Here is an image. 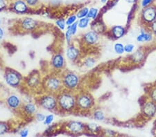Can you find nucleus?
Wrapping results in <instances>:
<instances>
[{
    "mask_svg": "<svg viewBox=\"0 0 156 137\" xmlns=\"http://www.w3.org/2000/svg\"><path fill=\"white\" fill-rule=\"evenodd\" d=\"M57 101L58 108L65 111L73 110L76 105V97L67 89L57 96Z\"/></svg>",
    "mask_w": 156,
    "mask_h": 137,
    "instance_id": "obj_1",
    "label": "nucleus"
},
{
    "mask_svg": "<svg viewBox=\"0 0 156 137\" xmlns=\"http://www.w3.org/2000/svg\"><path fill=\"white\" fill-rule=\"evenodd\" d=\"M92 100L87 94H81L76 97V105L81 109H87L92 105Z\"/></svg>",
    "mask_w": 156,
    "mask_h": 137,
    "instance_id": "obj_8",
    "label": "nucleus"
},
{
    "mask_svg": "<svg viewBox=\"0 0 156 137\" xmlns=\"http://www.w3.org/2000/svg\"><path fill=\"white\" fill-rule=\"evenodd\" d=\"M9 130L8 125L5 123H0V135L6 133Z\"/></svg>",
    "mask_w": 156,
    "mask_h": 137,
    "instance_id": "obj_30",
    "label": "nucleus"
},
{
    "mask_svg": "<svg viewBox=\"0 0 156 137\" xmlns=\"http://www.w3.org/2000/svg\"><path fill=\"white\" fill-rule=\"evenodd\" d=\"M12 11L17 14H24L29 11V6L24 0H12Z\"/></svg>",
    "mask_w": 156,
    "mask_h": 137,
    "instance_id": "obj_7",
    "label": "nucleus"
},
{
    "mask_svg": "<svg viewBox=\"0 0 156 137\" xmlns=\"http://www.w3.org/2000/svg\"><path fill=\"white\" fill-rule=\"evenodd\" d=\"M24 1L26 2L27 5L31 8L36 7L39 4V0H24Z\"/></svg>",
    "mask_w": 156,
    "mask_h": 137,
    "instance_id": "obj_32",
    "label": "nucleus"
},
{
    "mask_svg": "<svg viewBox=\"0 0 156 137\" xmlns=\"http://www.w3.org/2000/svg\"><path fill=\"white\" fill-rule=\"evenodd\" d=\"M95 63V60L93 58H87L85 60L84 64L85 66H86L88 68L90 67H92V66H94V64Z\"/></svg>",
    "mask_w": 156,
    "mask_h": 137,
    "instance_id": "obj_33",
    "label": "nucleus"
},
{
    "mask_svg": "<svg viewBox=\"0 0 156 137\" xmlns=\"http://www.w3.org/2000/svg\"><path fill=\"white\" fill-rule=\"evenodd\" d=\"M94 118L97 121H103L105 118L104 112L101 110H97L94 113Z\"/></svg>",
    "mask_w": 156,
    "mask_h": 137,
    "instance_id": "obj_28",
    "label": "nucleus"
},
{
    "mask_svg": "<svg viewBox=\"0 0 156 137\" xmlns=\"http://www.w3.org/2000/svg\"><path fill=\"white\" fill-rule=\"evenodd\" d=\"M65 64V58L60 53L55 54L51 60V64L53 67L56 69H61L64 67Z\"/></svg>",
    "mask_w": 156,
    "mask_h": 137,
    "instance_id": "obj_12",
    "label": "nucleus"
},
{
    "mask_svg": "<svg viewBox=\"0 0 156 137\" xmlns=\"http://www.w3.org/2000/svg\"><path fill=\"white\" fill-rule=\"evenodd\" d=\"M142 19L147 23H152L156 19V7L150 5L144 8L142 12Z\"/></svg>",
    "mask_w": 156,
    "mask_h": 137,
    "instance_id": "obj_6",
    "label": "nucleus"
},
{
    "mask_svg": "<svg viewBox=\"0 0 156 137\" xmlns=\"http://www.w3.org/2000/svg\"><path fill=\"white\" fill-rule=\"evenodd\" d=\"M88 11H89V9H88L87 7H83V8L80 9L79 11L77 12L76 16L79 19L87 17Z\"/></svg>",
    "mask_w": 156,
    "mask_h": 137,
    "instance_id": "obj_24",
    "label": "nucleus"
},
{
    "mask_svg": "<svg viewBox=\"0 0 156 137\" xmlns=\"http://www.w3.org/2000/svg\"><path fill=\"white\" fill-rule=\"evenodd\" d=\"M6 83L12 87H18L22 82V76L13 69L8 71L5 75Z\"/></svg>",
    "mask_w": 156,
    "mask_h": 137,
    "instance_id": "obj_5",
    "label": "nucleus"
},
{
    "mask_svg": "<svg viewBox=\"0 0 156 137\" xmlns=\"http://www.w3.org/2000/svg\"><path fill=\"white\" fill-rule=\"evenodd\" d=\"M154 0H142L141 1V6L142 7L143 9L146 8L150 5H151Z\"/></svg>",
    "mask_w": 156,
    "mask_h": 137,
    "instance_id": "obj_34",
    "label": "nucleus"
},
{
    "mask_svg": "<svg viewBox=\"0 0 156 137\" xmlns=\"http://www.w3.org/2000/svg\"><path fill=\"white\" fill-rule=\"evenodd\" d=\"M137 41L139 42H150L152 39V36L146 32H141V33L137 37Z\"/></svg>",
    "mask_w": 156,
    "mask_h": 137,
    "instance_id": "obj_19",
    "label": "nucleus"
},
{
    "mask_svg": "<svg viewBox=\"0 0 156 137\" xmlns=\"http://www.w3.org/2000/svg\"><path fill=\"white\" fill-rule=\"evenodd\" d=\"M151 100L153 102L156 103V87L151 92Z\"/></svg>",
    "mask_w": 156,
    "mask_h": 137,
    "instance_id": "obj_38",
    "label": "nucleus"
},
{
    "mask_svg": "<svg viewBox=\"0 0 156 137\" xmlns=\"http://www.w3.org/2000/svg\"><path fill=\"white\" fill-rule=\"evenodd\" d=\"M135 46L132 44H127L126 45L124 46V51L126 53H131L134 50Z\"/></svg>",
    "mask_w": 156,
    "mask_h": 137,
    "instance_id": "obj_35",
    "label": "nucleus"
},
{
    "mask_svg": "<svg viewBox=\"0 0 156 137\" xmlns=\"http://www.w3.org/2000/svg\"><path fill=\"white\" fill-rule=\"evenodd\" d=\"M0 24H1V19H0Z\"/></svg>",
    "mask_w": 156,
    "mask_h": 137,
    "instance_id": "obj_44",
    "label": "nucleus"
},
{
    "mask_svg": "<svg viewBox=\"0 0 156 137\" xmlns=\"http://www.w3.org/2000/svg\"><path fill=\"white\" fill-rule=\"evenodd\" d=\"M29 134V130L27 129H22V130L20 132V135L22 137H27Z\"/></svg>",
    "mask_w": 156,
    "mask_h": 137,
    "instance_id": "obj_39",
    "label": "nucleus"
},
{
    "mask_svg": "<svg viewBox=\"0 0 156 137\" xmlns=\"http://www.w3.org/2000/svg\"><path fill=\"white\" fill-rule=\"evenodd\" d=\"M143 114L148 117H153L156 114V103L153 101L146 103L142 108Z\"/></svg>",
    "mask_w": 156,
    "mask_h": 137,
    "instance_id": "obj_11",
    "label": "nucleus"
},
{
    "mask_svg": "<svg viewBox=\"0 0 156 137\" xmlns=\"http://www.w3.org/2000/svg\"><path fill=\"white\" fill-rule=\"evenodd\" d=\"M4 36V30L2 29V28L0 27V40L3 38Z\"/></svg>",
    "mask_w": 156,
    "mask_h": 137,
    "instance_id": "obj_41",
    "label": "nucleus"
},
{
    "mask_svg": "<svg viewBox=\"0 0 156 137\" xmlns=\"http://www.w3.org/2000/svg\"><path fill=\"white\" fill-rule=\"evenodd\" d=\"M108 1V0H101V2L102 4H105V3H107Z\"/></svg>",
    "mask_w": 156,
    "mask_h": 137,
    "instance_id": "obj_43",
    "label": "nucleus"
},
{
    "mask_svg": "<svg viewBox=\"0 0 156 137\" xmlns=\"http://www.w3.org/2000/svg\"><path fill=\"white\" fill-rule=\"evenodd\" d=\"M54 116L52 114H49V115H47L45 116V119L44 121V124L46 125H49L52 123V122L54 121Z\"/></svg>",
    "mask_w": 156,
    "mask_h": 137,
    "instance_id": "obj_31",
    "label": "nucleus"
},
{
    "mask_svg": "<svg viewBox=\"0 0 156 137\" xmlns=\"http://www.w3.org/2000/svg\"><path fill=\"white\" fill-rule=\"evenodd\" d=\"M56 26L58 27V28L60 30H62V31L65 30V28H66V26H67L66 22H65L64 19H57V20L56 21Z\"/></svg>",
    "mask_w": 156,
    "mask_h": 137,
    "instance_id": "obj_27",
    "label": "nucleus"
},
{
    "mask_svg": "<svg viewBox=\"0 0 156 137\" xmlns=\"http://www.w3.org/2000/svg\"><path fill=\"white\" fill-rule=\"evenodd\" d=\"M125 1L128 4H135L137 0H125Z\"/></svg>",
    "mask_w": 156,
    "mask_h": 137,
    "instance_id": "obj_42",
    "label": "nucleus"
},
{
    "mask_svg": "<svg viewBox=\"0 0 156 137\" xmlns=\"http://www.w3.org/2000/svg\"><path fill=\"white\" fill-rule=\"evenodd\" d=\"M86 128L90 132H99L100 129V127L97 124L95 123H90L86 125Z\"/></svg>",
    "mask_w": 156,
    "mask_h": 137,
    "instance_id": "obj_26",
    "label": "nucleus"
},
{
    "mask_svg": "<svg viewBox=\"0 0 156 137\" xmlns=\"http://www.w3.org/2000/svg\"><path fill=\"white\" fill-rule=\"evenodd\" d=\"M83 40L88 45H93L99 40V34L94 31L87 32L83 36Z\"/></svg>",
    "mask_w": 156,
    "mask_h": 137,
    "instance_id": "obj_13",
    "label": "nucleus"
},
{
    "mask_svg": "<svg viewBox=\"0 0 156 137\" xmlns=\"http://www.w3.org/2000/svg\"><path fill=\"white\" fill-rule=\"evenodd\" d=\"M98 14H99V9L92 7V8H90L89 9L87 17L90 19H95L97 18Z\"/></svg>",
    "mask_w": 156,
    "mask_h": 137,
    "instance_id": "obj_22",
    "label": "nucleus"
},
{
    "mask_svg": "<svg viewBox=\"0 0 156 137\" xmlns=\"http://www.w3.org/2000/svg\"><path fill=\"white\" fill-rule=\"evenodd\" d=\"M39 78L36 76V75H34V76L30 77L28 80V82H27L28 85L31 87H37L39 84Z\"/></svg>",
    "mask_w": 156,
    "mask_h": 137,
    "instance_id": "obj_20",
    "label": "nucleus"
},
{
    "mask_svg": "<svg viewBox=\"0 0 156 137\" xmlns=\"http://www.w3.org/2000/svg\"><path fill=\"white\" fill-rule=\"evenodd\" d=\"M151 30L153 33H155L156 34V19L151 23Z\"/></svg>",
    "mask_w": 156,
    "mask_h": 137,
    "instance_id": "obj_40",
    "label": "nucleus"
},
{
    "mask_svg": "<svg viewBox=\"0 0 156 137\" xmlns=\"http://www.w3.org/2000/svg\"><path fill=\"white\" fill-rule=\"evenodd\" d=\"M92 31H95L96 33L99 34V33H104L105 30V27L102 22H96L92 25Z\"/></svg>",
    "mask_w": 156,
    "mask_h": 137,
    "instance_id": "obj_18",
    "label": "nucleus"
},
{
    "mask_svg": "<svg viewBox=\"0 0 156 137\" xmlns=\"http://www.w3.org/2000/svg\"><path fill=\"white\" fill-rule=\"evenodd\" d=\"M62 83L67 90L72 91L76 88L79 84V78L72 72L65 74L62 78Z\"/></svg>",
    "mask_w": 156,
    "mask_h": 137,
    "instance_id": "obj_2",
    "label": "nucleus"
},
{
    "mask_svg": "<svg viewBox=\"0 0 156 137\" xmlns=\"http://www.w3.org/2000/svg\"><path fill=\"white\" fill-rule=\"evenodd\" d=\"M36 118L38 121L40 122H44V119H45V116L43 114H40V113H37L36 115Z\"/></svg>",
    "mask_w": 156,
    "mask_h": 137,
    "instance_id": "obj_37",
    "label": "nucleus"
},
{
    "mask_svg": "<svg viewBox=\"0 0 156 137\" xmlns=\"http://www.w3.org/2000/svg\"><path fill=\"white\" fill-rule=\"evenodd\" d=\"M90 19L88 18L87 17H83V18L79 19V20L78 21V26L80 29H85L87 28L89 25Z\"/></svg>",
    "mask_w": 156,
    "mask_h": 137,
    "instance_id": "obj_21",
    "label": "nucleus"
},
{
    "mask_svg": "<svg viewBox=\"0 0 156 137\" xmlns=\"http://www.w3.org/2000/svg\"><path fill=\"white\" fill-rule=\"evenodd\" d=\"M66 56L68 60L71 61H75L79 56V51L74 46H69L67 49Z\"/></svg>",
    "mask_w": 156,
    "mask_h": 137,
    "instance_id": "obj_14",
    "label": "nucleus"
},
{
    "mask_svg": "<svg viewBox=\"0 0 156 137\" xmlns=\"http://www.w3.org/2000/svg\"><path fill=\"white\" fill-rule=\"evenodd\" d=\"M67 128L70 132L76 134L82 132L84 130L85 125L80 122L72 121L67 123Z\"/></svg>",
    "mask_w": 156,
    "mask_h": 137,
    "instance_id": "obj_10",
    "label": "nucleus"
},
{
    "mask_svg": "<svg viewBox=\"0 0 156 137\" xmlns=\"http://www.w3.org/2000/svg\"><path fill=\"white\" fill-rule=\"evenodd\" d=\"M125 29L122 26H115L111 29V33L115 39H119L125 34Z\"/></svg>",
    "mask_w": 156,
    "mask_h": 137,
    "instance_id": "obj_16",
    "label": "nucleus"
},
{
    "mask_svg": "<svg viewBox=\"0 0 156 137\" xmlns=\"http://www.w3.org/2000/svg\"><path fill=\"white\" fill-rule=\"evenodd\" d=\"M77 19H78V17L76 15H73L69 16L68 18L65 20V22H66L67 26H70V25H72L74 23H75L76 22H77Z\"/></svg>",
    "mask_w": 156,
    "mask_h": 137,
    "instance_id": "obj_29",
    "label": "nucleus"
},
{
    "mask_svg": "<svg viewBox=\"0 0 156 137\" xmlns=\"http://www.w3.org/2000/svg\"><path fill=\"white\" fill-rule=\"evenodd\" d=\"M23 109L25 113L27 114H29V115H33V114H36L37 109L36 104L31 103L25 104L23 107Z\"/></svg>",
    "mask_w": 156,
    "mask_h": 137,
    "instance_id": "obj_17",
    "label": "nucleus"
},
{
    "mask_svg": "<svg viewBox=\"0 0 156 137\" xmlns=\"http://www.w3.org/2000/svg\"><path fill=\"white\" fill-rule=\"evenodd\" d=\"M7 104L11 109H17L21 105V101L18 96L12 94L7 98Z\"/></svg>",
    "mask_w": 156,
    "mask_h": 137,
    "instance_id": "obj_15",
    "label": "nucleus"
},
{
    "mask_svg": "<svg viewBox=\"0 0 156 137\" xmlns=\"http://www.w3.org/2000/svg\"><path fill=\"white\" fill-rule=\"evenodd\" d=\"M37 22L36 19L31 18V17H26L24 19H22L20 24L22 29L26 31H32L34 29H36L37 26Z\"/></svg>",
    "mask_w": 156,
    "mask_h": 137,
    "instance_id": "obj_9",
    "label": "nucleus"
},
{
    "mask_svg": "<svg viewBox=\"0 0 156 137\" xmlns=\"http://www.w3.org/2000/svg\"><path fill=\"white\" fill-rule=\"evenodd\" d=\"M62 85V80L55 76H50L44 82L45 89L50 93L58 91Z\"/></svg>",
    "mask_w": 156,
    "mask_h": 137,
    "instance_id": "obj_4",
    "label": "nucleus"
},
{
    "mask_svg": "<svg viewBox=\"0 0 156 137\" xmlns=\"http://www.w3.org/2000/svg\"><path fill=\"white\" fill-rule=\"evenodd\" d=\"M40 104L48 111H54L58 108L57 98L53 94H46L40 99Z\"/></svg>",
    "mask_w": 156,
    "mask_h": 137,
    "instance_id": "obj_3",
    "label": "nucleus"
},
{
    "mask_svg": "<svg viewBox=\"0 0 156 137\" xmlns=\"http://www.w3.org/2000/svg\"><path fill=\"white\" fill-rule=\"evenodd\" d=\"M115 52L117 54L122 55L125 52L124 51V46L121 43H116L114 45Z\"/></svg>",
    "mask_w": 156,
    "mask_h": 137,
    "instance_id": "obj_25",
    "label": "nucleus"
},
{
    "mask_svg": "<svg viewBox=\"0 0 156 137\" xmlns=\"http://www.w3.org/2000/svg\"><path fill=\"white\" fill-rule=\"evenodd\" d=\"M144 58V54L141 51H137L133 53L131 56V59L135 62H140Z\"/></svg>",
    "mask_w": 156,
    "mask_h": 137,
    "instance_id": "obj_23",
    "label": "nucleus"
},
{
    "mask_svg": "<svg viewBox=\"0 0 156 137\" xmlns=\"http://www.w3.org/2000/svg\"><path fill=\"white\" fill-rule=\"evenodd\" d=\"M7 5V0H0V11L6 9Z\"/></svg>",
    "mask_w": 156,
    "mask_h": 137,
    "instance_id": "obj_36",
    "label": "nucleus"
}]
</instances>
